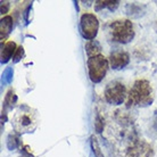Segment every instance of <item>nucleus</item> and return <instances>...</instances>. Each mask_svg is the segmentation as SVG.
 Masks as SVG:
<instances>
[{"instance_id": "obj_9", "label": "nucleus", "mask_w": 157, "mask_h": 157, "mask_svg": "<svg viewBox=\"0 0 157 157\" xmlns=\"http://www.w3.org/2000/svg\"><path fill=\"white\" fill-rule=\"evenodd\" d=\"M16 50V43L13 42V41H8L5 44H2L1 47V54H0V57H1V64H6L7 62H9V59L14 57Z\"/></svg>"}, {"instance_id": "obj_4", "label": "nucleus", "mask_w": 157, "mask_h": 157, "mask_svg": "<svg viewBox=\"0 0 157 157\" xmlns=\"http://www.w3.org/2000/svg\"><path fill=\"white\" fill-rule=\"evenodd\" d=\"M88 72H89V78L94 83H99L102 81L108 70L109 60L104 55H97L94 57L88 58Z\"/></svg>"}, {"instance_id": "obj_12", "label": "nucleus", "mask_w": 157, "mask_h": 157, "mask_svg": "<svg viewBox=\"0 0 157 157\" xmlns=\"http://www.w3.org/2000/svg\"><path fill=\"white\" fill-rule=\"evenodd\" d=\"M84 48H86L88 57H94V56L100 55L99 52H100V50H101V47H100V44H99L98 41H96V40L88 41V42L86 43Z\"/></svg>"}, {"instance_id": "obj_13", "label": "nucleus", "mask_w": 157, "mask_h": 157, "mask_svg": "<svg viewBox=\"0 0 157 157\" xmlns=\"http://www.w3.org/2000/svg\"><path fill=\"white\" fill-rule=\"evenodd\" d=\"M90 146L92 153L94 154V157H104V154H102V150L99 146V142L94 136H91L90 138Z\"/></svg>"}, {"instance_id": "obj_1", "label": "nucleus", "mask_w": 157, "mask_h": 157, "mask_svg": "<svg viewBox=\"0 0 157 157\" xmlns=\"http://www.w3.org/2000/svg\"><path fill=\"white\" fill-rule=\"evenodd\" d=\"M154 101V92L151 84L148 80H137L130 89L126 104L128 107H146L151 105Z\"/></svg>"}, {"instance_id": "obj_15", "label": "nucleus", "mask_w": 157, "mask_h": 157, "mask_svg": "<svg viewBox=\"0 0 157 157\" xmlns=\"http://www.w3.org/2000/svg\"><path fill=\"white\" fill-rule=\"evenodd\" d=\"M16 101V96H15V92L13 90H9L6 94V98H5V101H4V106L6 108H10V107L14 106V102Z\"/></svg>"}, {"instance_id": "obj_14", "label": "nucleus", "mask_w": 157, "mask_h": 157, "mask_svg": "<svg viewBox=\"0 0 157 157\" xmlns=\"http://www.w3.org/2000/svg\"><path fill=\"white\" fill-rule=\"evenodd\" d=\"M20 145V138L15 133H10L7 138V147L9 149H15L17 146Z\"/></svg>"}, {"instance_id": "obj_18", "label": "nucleus", "mask_w": 157, "mask_h": 157, "mask_svg": "<svg viewBox=\"0 0 157 157\" xmlns=\"http://www.w3.org/2000/svg\"><path fill=\"white\" fill-rule=\"evenodd\" d=\"M23 54H24V49H23V47H18L17 48V50H16V52H15V55H14V62H18L21 59V57L23 56Z\"/></svg>"}, {"instance_id": "obj_20", "label": "nucleus", "mask_w": 157, "mask_h": 157, "mask_svg": "<svg viewBox=\"0 0 157 157\" xmlns=\"http://www.w3.org/2000/svg\"><path fill=\"white\" fill-rule=\"evenodd\" d=\"M8 9H9V2H8V1H2V2H1V14H2V15L7 14Z\"/></svg>"}, {"instance_id": "obj_5", "label": "nucleus", "mask_w": 157, "mask_h": 157, "mask_svg": "<svg viewBox=\"0 0 157 157\" xmlns=\"http://www.w3.org/2000/svg\"><path fill=\"white\" fill-rule=\"evenodd\" d=\"M104 96L108 104L118 106V105H122L128 97L126 88L123 83L118 82V81H112L105 88Z\"/></svg>"}, {"instance_id": "obj_3", "label": "nucleus", "mask_w": 157, "mask_h": 157, "mask_svg": "<svg viewBox=\"0 0 157 157\" xmlns=\"http://www.w3.org/2000/svg\"><path fill=\"white\" fill-rule=\"evenodd\" d=\"M36 124H38L36 113L28 106L21 107L13 117V126L18 133L32 132L36 128Z\"/></svg>"}, {"instance_id": "obj_6", "label": "nucleus", "mask_w": 157, "mask_h": 157, "mask_svg": "<svg viewBox=\"0 0 157 157\" xmlns=\"http://www.w3.org/2000/svg\"><path fill=\"white\" fill-rule=\"evenodd\" d=\"M99 30V22L98 18L94 14L91 13H84L80 18V31L81 34L86 40H94Z\"/></svg>"}, {"instance_id": "obj_8", "label": "nucleus", "mask_w": 157, "mask_h": 157, "mask_svg": "<svg viewBox=\"0 0 157 157\" xmlns=\"http://www.w3.org/2000/svg\"><path fill=\"white\" fill-rule=\"evenodd\" d=\"M130 56L128 52L122 50L113 51L109 56V65L113 70H122L129 64Z\"/></svg>"}, {"instance_id": "obj_16", "label": "nucleus", "mask_w": 157, "mask_h": 157, "mask_svg": "<svg viewBox=\"0 0 157 157\" xmlns=\"http://www.w3.org/2000/svg\"><path fill=\"white\" fill-rule=\"evenodd\" d=\"M107 5H108V1H104V0H98V1H94V10H101L102 8H107Z\"/></svg>"}, {"instance_id": "obj_7", "label": "nucleus", "mask_w": 157, "mask_h": 157, "mask_svg": "<svg viewBox=\"0 0 157 157\" xmlns=\"http://www.w3.org/2000/svg\"><path fill=\"white\" fill-rule=\"evenodd\" d=\"M125 157H154V149L148 142L138 140L126 149Z\"/></svg>"}, {"instance_id": "obj_11", "label": "nucleus", "mask_w": 157, "mask_h": 157, "mask_svg": "<svg viewBox=\"0 0 157 157\" xmlns=\"http://www.w3.org/2000/svg\"><path fill=\"white\" fill-rule=\"evenodd\" d=\"M144 13H145V6L144 5H139L137 2L126 5V14L129 16L139 17V16L144 15Z\"/></svg>"}, {"instance_id": "obj_19", "label": "nucleus", "mask_w": 157, "mask_h": 157, "mask_svg": "<svg viewBox=\"0 0 157 157\" xmlns=\"http://www.w3.org/2000/svg\"><path fill=\"white\" fill-rule=\"evenodd\" d=\"M118 5H120V1H117V0H115V1H108L107 8L109 9L110 12H113V10H115L118 7Z\"/></svg>"}, {"instance_id": "obj_17", "label": "nucleus", "mask_w": 157, "mask_h": 157, "mask_svg": "<svg viewBox=\"0 0 157 157\" xmlns=\"http://www.w3.org/2000/svg\"><path fill=\"white\" fill-rule=\"evenodd\" d=\"M104 120L100 115H97V118H96V129H97V132H101L102 128H104Z\"/></svg>"}, {"instance_id": "obj_10", "label": "nucleus", "mask_w": 157, "mask_h": 157, "mask_svg": "<svg viewBox=\"0 0 157 157\" xmlns=\"http://www.w3.org/2000/svg\"><path fill=\"white\" fill-rule=\"evenodd\" d=\"M13 25H14V21H13L12 16H4L1 18V23H0V36H1L2 42L9 36L10 31L13 30Z\"/></svg>"}, {"instance_id": "obj_2", "label": "nucleus", "mask_w": 157, "mask_h": 157, "mask_svg": "<svg viewBox=\"0 0 157 157\" xmlns=\"http://www.w3.org/2000/svg\"><path fill=\"white\" fill-rule=\"evenodd\" d=\"M108 36L115 42L123 44L131 42L136 36L133 24L130 20L113 21L108 25Z\"/></svg>"}]
</instances>
